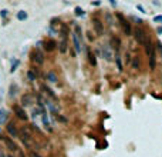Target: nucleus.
I'll return each mask as SVG.
<instances>
[{
  "label": "nucleus",
  "instance_id": "1",
  "mask_svg": "<svg viewBox=\"0 0 162 157\" xmlns=\"http://www.w3.org/2000/svg\"><path fill=\"white\" fill-rule=\"evenodd\" d=\"M19 137L22 139L23 144L27 147V149H30V147L36 146V143H34V140H33V136H32V132L27 129V127H24L23 126L22 129L19 130Z\"/></svg>",
  "mask_w": 162,
  "mask_h": 157
},
{
  "label": "nucleus",
  "instance_id": "2",
  "mask_svg": "<svg viewBox=\"0 0 162 157\" xmlns=\"http://www.w3.org/2000/svg\"><path fill=\"white\" fill-rule=\"evenodd\" d=\"M132 33H134V37H135V40H137V43L140 46H145V43L148 42V34L147 32L142 29V27H135L134 30H132Z\"/></svg>",
  "mask_w": 162,
  "mask_h": 157
},
{
  "label": "nucleus",
  "instance_id": "3",
  "mask_svg": "<svg viewBox=\"0 0 162 157\" xmlns=\"http://www.w3.org/2000/svg\"><path fill=\"white\" fill-rule=\"evenodd\" d=\"M115 16H117V19L119 20L121 26H122V30H124V33L127 34V36H131V34H132V27H131L130 22H128V20H125V17H124L121 13H117Z\"/></svg>",
  "mask_w": 162,
  "mask_h": 157
},
{
  "label": "nucleus",
  "instance_id": "4",
  "mask_svg": "<svg viewBox=\"0 0 162 157\" xmlns=\"http://www.w3.org/2000/svg\"><path fill=\"white\" fill-rule=\"evenodd\" d=\"M32 60L36 63V64H39V66H43L44 62H46V57H44V53L40 50V49H36V50H33L32 52Z\"/></svg>",
  "mask_w": 162,
  "mask_h": 157
},
{
  "label": "nucleus",
  "instance_id": "5",
  "mask_svg": "<svg viewBox=\"0 0 162 157\" xmlns=\"http://www.w3.org/2000/svg\"><path fill=\"white\" fill-rule=\"evenodd\" d=\"M101 57L105 59V62H112L114 60V54L109 45H101Z\"/></svg>",
  "mask_w": 162,
  "mask_h": 157
},
{
  "label": "nucleus",
  "instance_id": "6",
  "mask_svg": "<svg viewBox=\"0 0 162 157\" xmlns=\"http://www.w3.org/2000/svg\"><path fill=\"white\" fill-rule=\"evenodd\" d=\"M93 26H94V32L97 33V36H104V23L97 16L93 17Z\"/></svg>",
  "mask_w": 162,
  "mask_h": 157
},
{
  "label": "nucleus",
  "instance_id": "7",
  "mask_svg": "<svg viewBox=\"0 0 162 157\" xmlns=\"http://www.w3.org/2000/svg\"><path fill=\"white\" fill-rule=\"evenodd\" d=\"M13 112H14V114H16L17 119H20L23 122H27V120H29V116H27V113L24 112V109H23L22 106L14 104V106H13Z\"/></svg>",
  "mask_w": 162,
  "mask_h": 157
},
{
  "label": "nucleus",
  "instance_id": "8",
  "mask_svg": "<svg viewBox=\"0 0 162 157\" xmlns=\"http://www.w3.org/2000/svg\"><path fill=\"white\" fill-rule=\"evenodd\" d=\"M6 130H7L9 136L13 137V139H14V137H19V129H17V126H16L14 122H9L7 126H6Z\"/></svg>",
  "mask_w": 162,
  "mask_h": 157
},
{
  "label": "nucleus",
  "instance_id": "9",
  "mask_svg": "<svg viewBox=\"0 0 162 157\" xmlns=\"http://www.w3.org/2000/svg\"><path fill=\"white\" fill-rule=\"evenodd\" d=\"M33 101H34V97H33L30 93H24L22 96V107H29V106H32Z\"/></svg>",
  "mask_w": 162,
  "mask_h": 157
},
{
  "label": "nucleus",
  "instance_id": "10",
  "mask_svg": "<svg viewBox=\"0 0 162 157\" xmlns=\"http://www.w3.org/2000/svg\"><path fill=\"white\" fill-rule=\"evenodd\" d=\"M3 141H4V144H6V147L10 150V151H17L19 150V146L13 141V139H10V137H6V136H3Z\"/></svg>",
  "mask_w": 162,
  "mask_h": 157
},
{
  "label": "nucleus",
  "instance_id": "11",
  "mask_svg": "<svg viewBox=\"0 0 162 157\" xmlns=\"http://www.w3.org/2000/svg\"><path fill=\"white\" fill-rule=\"evenodd\" d=\"M57 47H58V43H57L54 39H48V40L44 42V49H46L47 52H53Z\"/></svg>",
  "mask_w": 162,
  "mask_h": 157
},
{
  "label": "nucleus",
  "instance_id": "12",
  "mask_svg": "<svg viewBox=\"0 0 162 157\" xmlns=\"http://www.w3.org/2000/svg\"><path fill=\"white\" fill-rule=\"evenodd\" d=\"M67 49H68V40H67V36H61V40H60V43H58V50H60V53L64 54L65 52H67Z\"/></svg>",
  "mask_w": 162,
  "mask_h": 157
},
{
  "label": "nucleus",
  "instance_id": "13",
  "mask_svg": "<svg viewBox=\"0 0 162 157\" xmlns=\"http://www.w3.org/2000/svg\"><path fill=\"white\" fill-rule=\"evenodd\" d=\"M71 34V39H73V43H74V49H76V53H81V43H80V39L77 37V34L73 32Z\"/></svg>",
  "mask_w": 162,
  "mask_h": 157
},
{
  "label": "nucleus",
  "instance_id": "14",
  "mask_svg": "<svg viewBox=\"0 0 162 157\" xmlns=\"http://www.w3.org/2000/svg\"><path fill=\"white\" fill-rule=\"evenodd\" d=\"M41 90H43V91L46 93V94H47V96H48V97H50V99H53V100H57V96L54 94V91L50 89L47 84H41Z\"/></svg>",
  "mask_w": 162,
  "mask_h": 157
},
{
  "label": "nucleus",
  "instance_id": "15",
  "mask_svg": "<svg viewBox=\"0 0 162 157\" xmlns=\"http://www.w3.org/2000/svg\"><path fill=\"white\" fill-rule=\"evenodd\" d=\"M43 126H44V129H46L48 133H51V132H53V127H51V123H50V120H48L47 113H44V114H43Z\"/></svg>",
  "mask_w": 162,
  "mask_h": 157
},
{
  "label": "nucleus",
  "instance_id": "16",
  "mask_svg": "<svg viewBox=\"0 0 162 157\" xmlns=\"http://www.w3.org/2000/svg\"><path fill=\"white\" fill-rule=\"evenodd\" d=\"M87 56H88V62H90V64H91L93 67H95V66H97V57H95V54H94L90 49L87 50Z\"/></svg>",
  "mask_w": 162,
  "mask_h": 157
},
{
  "label": "nucleus",
  "instance_id": "17",
  "mask_svg": "<svg viewBox=\"0 0 162 157\" xmlns=\"http://www.w3.org/2000/svg\"><path fill=\"white\" fill-rule=\"evenodd\" d=\"M111 45H112V49H115V52L118 53L119 49H121V40H119L118 37L112 36V37H111Z\"/></svg>",
  "mask_w": 162,
  "mask_h": 157
},
{
  "label": "nucleus",
  "instance_id": "18",
  "mask_svg": "<svg viewBox=\"0 0 162 157\" xmlns=\"http://www.w3.org/2000/svg\"><path fill=\"white\" fill-rule=\"evenodd\" d=\"M46 78H47L50 83H57V81H58V77H57V74L54 73L53 70L47 71V74H46Z\"/></svg>",
  "mask_w": 162,
  "mask_h": 157
},
{
  "label": "nucleus",
  "instance_id": "19",
  "mask_svg": "<svg viewBox=\"0 0 162 157\" xmlns=\"http://www.w3.org/2000/svg\"><path fill=\"white\" fill-rule=\"evenodd\" d=\"M131 66H132V69L134 70H140L141 69V60L138 56L132 57V60H131Z\"/></svg>",
  "mask_w": 162,
  "mask_h": 157
},
{
  "label": "nucleus",
  "instance_id": "20",
  "mask_svg": "<svg viewBox=\"0 0 162 157\" xmlns=\"http://www.w3.org/2000/svg\"><path fill=\"white\" fill-rule=\"evenodd\" d=\"M7 117H9V113H7V110H0V126L7 122Z\"/></svg>",
  "mask_w": 162,
  "mask_h": 157
},
{
  "label": "nucleus",
  "instance_id": "21",
  "mask_svg": "<svg viewBox=\"0 0 162 157\" xmlns=\"http://www.w3.org/2000/svg\"><path fill=\"white\" fill-rule=\"evenodd\" d=\"M115 64H117V69H118L119 73H122L124 71V64H122V60H121V56H115Z\"/></svg>",
  "mask_w": 162,
  "mask_h": 157
},
{
  "label": "nucleus",
  "instance_id": "22",
  "mask_svg": "<svg viewBox=\"0 0 162 157\" xmlns=\"http://www.w3.org/2000/svg\"><path fill=\"white\" fill-rule=\"evenodd\" d=\"M27 78H29L30 81H36V80H37V74L33 71V69H30V70L27 71Z\"/></svg>",
  "mask_w": 162,
  "mask_h": 157
},
{
  "label": "nucleus",
  "instance_id": "23",
  "mask_svg": "<svg viewBox=\"0 0 162 157\" xmlns=\"http://www.w3.org/2000/svg\"><path fill=\"white\" fill-rule=\"evenodd\" d=\"M19 66H20V60H17V59H13V62H11V69H10V71H11V73H13V71H16Z\"/></svg>",
  "mask_w": 162,
  "mask_h": 157
},
{
  "label": "nucleus",
  "instance_id": "24",
  "mask_svg": "<svg viewBox=\"0 0 162 157\" xmlns=\"http://www.w3.org/2000/svg\"><path fill=\"white\" fill-rule=\"evenodd\" d=\"M17 89H19V87H17V84H16V83L10 84V93H9V94H10V97H14V96L17 94Z\"/></svg>",
  "mask_w": 162,
  "mask_h": 157
},
{
  "label": "nucleus",
  "instance_id": "25",
  "mask_svg": "<svg viewBox=\"0 0 162 157\" xmlns=\"http://www.w3.org/2000/svg\"><path fill=\"white\" fill-rule=\"evenodd\" d=\"M17 19H19V20H26V19H27V13L24 10H20L17 13Z\"/></svg>",
  "mask_w": 162,
  "mask_h": 157
},
{
  "label": "nucleus",
  "instance_id": "26",
  "mask_svg": "<svg viewBox=\"0 0 162 157\" xmlns=\"http://www.w3.org/2000/svg\"><path fill=\"white\" fill-rule=\"evenodd\" d=\"M105 20L108 22V24H114V22H112V17H111V14H109V13H105Z\"/></svg>",
  "mask_w": 162,
  "mask_h": 157
},
{
  "label": "nucleus",
  "instance_id": "27",
  "mask_svg": "<svg viewBox=\"0 0 162 157\" xmlns=\"http://www.w3.org/2000/svg\"><path fill=\"white\" fill-rule=\"evenodd\" d=\"M84 14V10L81 7H76V16H83Z\"/></svg>",
  "mask_w": 162,
  "mask_h": 157
},
{
  "label": "nucleus",
  "instance_id": "28",
  "mask_svg": "<svg viewBox=\"0 0 162 157\" xmlns=\"http://www.w3.org/2000/svg\"><path fill=\"white\" fill-rule=\"evenodd\" d=\"M155 49H156L159 53H162V43L161 42H156V43H155Z\"/></svg>",
  "mask_w": 162,
  "mask_h": 157
},
{
  "label": "nucleus",
  "instance_id": "29",
  "mask_svg": "<svg viewBox=\"0 0 162 157\" xmlns=\"http://www.w3.org/2000/svg\"><path fill=\"white\" fill-rule=\"evenodd\" d=\"M130 63H131V54L130 53H127V54H125V66L130 64Z\"/></svg>",
  "mask_w": 162,
  "mask_h": 157
},
{
  "label": "nucleus",
  "instance_id": "30",
  "mask_svg": "<svg viewBox=\"0 0 162 157\" xmlns=\"http://www.w3.org/2000/svg\"><path fill=\"white\" fill-rule=\"evenodd\" d=\"M29 156H30V157H43V156H40L39 153H36V151H30V153H29Z\"/></svg>",
  "mask_w": 162,
  "mask_h": 157
},
{
  "label": "nucleus",
  "instance_id": "31",
  "mask_svg": "<svg viewBox=\"0 0 162 157\" xmlns=\"http://www.w3.org/2000/svg\"><path fill=\"white\" fill-rule=\"evenodd\" d=\"M137 9H138V10H140L141 13H147V11H145V9H144V6H142V4H137Z\"/></svg>",
  "mask_w": 162,
  "mask_h": 157
},
{
  "label": "nucleus",
  "instance_id": "32",
  "mask_svg": "<svg viewBox=\"0 0 162 157\" xmlns=\"http://www.w3.org/2000/svg\"><path fill=\"white\" fill-rule=\"evenodd\" d=\"M7 14H9V10H6V9H4V10H1V11H0V16H1V17H6Z\"/></svg>",
  "mask_w": 162,
  "mask_h": 157
},
{
  "label": "nucleus",
  "instance_id": "33",
  "mask_svg": "<svg viewBox=\"0 0 162 157\" xmlns=\"http://www.w3.org/2000/svg\"><path fill=\"white\" fill-rule=\"evenodd\" d=\"M57 120H60V122H63V123H65V122H67V119H65V117H63V116H60V114L57 116Z\"/></svg>",
  "mask_w": 162,
  "mask_h": 157
},
{
  "label": "nucleus",
  "instance_id": "34",
  "mask_svg": "<svg viewBox=\"0 0 162 157\" xmlns=\"http://www.w3.org/2000/svg\"><path fill=\"white\" fill-rule=\"evenodd\" d=\"M154 22H162V16L159 14V16H155L154 17Z\"/></svg>",
  "mask_w": 162,
  "mask_h": 157
},
{
  "label": "nucleus",
  "instance_id": "35",
  "mask_svg": "<svg viewBox=\"0 0 162 157\" xmlns=\"http://www.w3.org/2000/svg\"><path fill=\"white\" fill-rule=\"evenodd\" d=\"M87 37H88V40H90V42H93V40H94V36H93L91 33H88V34H87Z\"/></svg>",
  "mask_w": 162,
  "mask_h": 157
},
{
  "label": "nucleus",
  "instance_id": "36",
  "mask_svg": "<svg viewBox=\"0 0 162 157\" xmlns=\"http://www.w3.org/2000/svg\"><path fill=\"white\" fill-rule=\"evenodd\" d=\"M100 4H101V1H94L93 3V6H100Z\"/></svg>",
  "mask_w": 162,
  "mask_h": 157
},
{
  "label": "nucleus",
  "instance_id": "37",
  "mask_svg": "<svg viewBox=\"0 0 162 157\" xmlns=\"http://www.w3.org/2000/svg\"><path fill=\"white\" fill-rule=\"evenodd\" d=\"M0 157H7V156H6V154H4V153H3V151L0 150Z\"/></svg>",
  "mask_w": 162,
  "mask_h": 157
},
{
  "label": "nucleus",
  "instance_id": "38",
  "mask_svg": "<svg viewBox=\"0 0 162 157\" xmlns=\"http://www.w3.org/2000/svg\"><path fill=\"white\" fill-rule=\"evenodd\" d=\"M158 33H159V34L162 33V27H159V29H158Z\"/></svg>",
  "mask_w": 162,
  "mask_h": 157
},
{
  "label": "nucleus",
  "instance_id": "39",
  "mask_svg": "<svg viewBox=\"0 0 162 157\" xmlns=\"http://www.w3.org/2000/svg\"><path fill=\"white\" fill-rule=\"evenodd\" d=\"M7 157H16V156H13V154H9V156H7Z\"/></svg>",
  "mask_w": 162,
  "mask_h": 157
}]
</instances>
